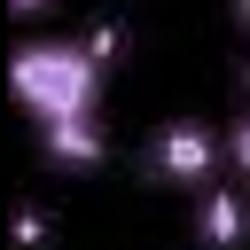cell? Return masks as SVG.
<instances>
[{
  "instance_id": "1",
  "label": "cell",
  "mask_w": 250,
  "mask_h": 250,
  "mask_svg": "<svg viewBox=\"0 0 250 250\" xmlns=\"http://www.w3.org/2000/svg\"><path fill=\"white\" fill-rule=\"evenodd\" d=\"M102 62H109V31L94 39H23L8 55V86L39 125H70L102 109Z\"/></svg>"
},
{
  "instance_id": "2",
  "label": "cell",
  "mask_w": 250,
  "mask_h": 250,
  "mask_svg": "<svg viewBox=\"0 0 250 250\" xmlns=\"http://www.w3.org/2000/svg\"><path fill=\"white\" fill-rule=\"evenodd\" d=\"M148 172L172 180V188H211V172H219V133H203V125H164V133L148 141Z\"/></svg>"
},
{
  "instance_id": "3",
  "label": "cell",
  "mask_w": 250,
  "mask_h": 250,
  "mask_svg": "<svg viewBox=\"0 0 250 250\" xmlns=\"http://www.w3.org/2000/svg\"><path fill=\"white\" fill-rule=\"evenodd\" d=\"M195 242L203 250H242L250 242V195L242 188H203L195 195Z\"/></svg>"
},
{
  "instance_id": "4",
  "label": "cell",
  "mask_w": 250,
  "mask_h": 250,
  "mask_svg": "<svg viewBox=\"0 0 250 250\" xmlns=\"http://www.w3.org/2000/svg\"><path fill=\"white\" fill-rule=\"evenodd\" d=\"M39 148H47V164H70V172H86V164H102V156H109V141H102V117L39 125Z\"/></svg>"
},
{
  "instance_id": "5",
  "label": "cell",
  "mask_w": 250,
  "mask_h": 250,
  "mask_svg": "<svg viewBox=\"0 0 250 250\" xmlns=\"http://www.w3.org/2000/svg\"><path fill=\"white\" fill-rule=\"evenodd\" d=\"M227 156H234V172L250 180V109H242V117H234V133H227Z\"/></svg>"
},
{
  "instance_id": "6",
  "label": "cell",
  "mask_w": 250,
  "mask_h": 250,
  "mask_svg": "<svg viewBox=\"0 0 250 250\" xmlns=\"http://www.w3.org/2000/svg\"><path fill=\"white\" fill-rule=\"evenodd\" d=\"M16 234H23V250H39V242H47V219H39L31 203H23V219H16Z\"/></svg>"
},
{
  "instance_id": "7",
  "label": "cell",
  "mask_w": 250,
  "mask_h": 250,
  "mask_svg": "<svg viewBox=\"0 0 250 250\" xmlns=\"http://www.w3.org/2000/svg\"><path fill=\"white\" fill-rule=\"evenodd\" d=\"M39 8H55V0H16V16H39Z\"/></svg>"
},
{
  "instance_id": "8",
  "label": "cell",
  "mask_w": 250,
  "mask_h": 250,
  "mask_svg": "<svg viewBox=\"0 0 250 250\" xmlns=\"http://www.w3.org/2000/svg\"><path fill=\"white\" fill-rule=\"evenodd\" d=\"M234 23H242V31H250V0H234Z\"/></svg>"
}]
</instances>
